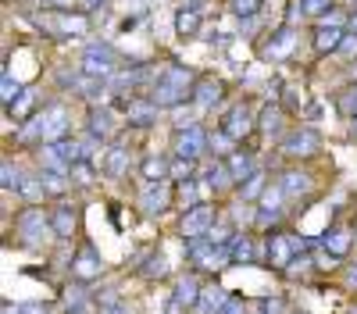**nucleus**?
Segmentation results:
<instances>
[{
  "mask_svg": "<svg viewBox=\"0 0 357 314\" xmlns=\"http://www.w3.org/2000/svg\"><path fill=\"white\" fill-rule=\"evenodd\" d=\"M193 86H197V79H193L190 68L168 65V68L161 72V79L151 86V97H154L161 107H178V104L193 100Z\"/></svg>",
  "mask_w": 357,
  "mask_h": 314,
  "instance_id": "nucleus-1",
  "label": "nucleus"
},
{
  "mask_svg": "<svg viewBox=\"0 0 357 314\" xmlns=\"http://www.w3.org/2000/svg\"><path fill=\"white\" fill-rule=\"evenodd\" d=\"M65 136H68V111L61 104L43 107L18 132V139H40V143H57V139H65Z\"/></svg>",
  "mask_w": 357,
  "mask_h": 314,
  "instance_id": "nucleus-2",
  "label": "nucleus"
},
{
  "mask_svg": "<svg viewBox=\"0 0 357 314\" xmlns=\"http://www.w3.org/2000/svg\"><path fill=\"white\" fill-rule=\"evenodd\" d=\"M172 147H175V157H190V161H197V157H204V150H207V132H204L197 122H186V125H178V129H175Z\"/></svg>",
  "mask_w": 357,
  "mask_h": 314,
  "instance_id": "nucleus-3",
  "label": "nucleus"
},
{
  "mask_svg": "<svg viewBox=\"0 0 357 314\" xmlns=\"http://www.w3.org/2000/svg\"><path fill=\"white\" fill-rule=\"evenodd\" d=\"M304 250H307V240H296V236H289V233H275L272 240H268V261L286 272L293 257H301Z\"/></svg>",
  "mask_w": 357,
  "mask_h": 314,
  "instance_id": "nucleus-4",
  "label": "nucleus"
},
{
  "mask_svg": "<svg viewBox=\"0 0 357 314\" xmlns=\"http://www.w3.org/2000/svg\"><path fill=\"white\" fill-rule=\"evenodd\" d=\"M211 225H215V207L211 204H193L183 211V221H178V233H183L186 240H197V236H207L211 233Z\"/></svg>",
  "mask_w": 357,
  "mask_h": 314,
  "instance_id": "nucleus-5",
  "label": "nucleus"
},
{
  "mask_svg": "<svg viewBox=\"0 0 357 314\" xmlns=\"http://www.w3.org/2000/svg\"><path fill=\"white\" fill-rule=\"evenodd\" d=\"M158 114H161V104L154 100V97H129L126 100V122H129V129H151V125H158Z\"/></svg>",
  "mask_w": 357,
  "mask_h": 314,
  "instance_id": "nucleus-6",
  "label": "nucleus"
},
{
  "mask_svg": "<svg viewBox=\"0 0 357 314\" xmlns=\"http://www.w3.org/2000/svg\"><path fill=\"white\" fill-rule=\"evenodd\" d=\"M168 204H172V186H168V179L146 182V189H143V196H139V211H143L146 218H158V214L168 211Z\"/></svg>",
  "mask_w": 357,
  "mask_h": 314,
  "instance_id": "nucleus-7",
  "label": "nucleus"
},
{
  "mask_svg": "<svg viewBox=\"0 0 357 314\" xmlns=\"http://www.w3.org/2000/svg\"><path fill=\"white\" fill-rule=\"evenodd\" d=\"M254 111L240 100V104H232L225 114H222V132H229L232 139H243L247 132H254Z\"/></svg>",
  "mask_w": 357,
  "mask_h": 314,
  "instance_id": "nucleus-8",
  "label": "nucleus"
},
{
  "mask_svg": "<svg viewBox=\"0 0 357 314\" xmlns=\"http://www.w3.org/2000/svg\"><path fill=\"white\" fill-rule=\"evenodd\" d=\"M47 221H50V214H47L43 207H29V211L18 214V236L25 240V246H36V243L43 240Z\"/></svg>",
  "mask_w": 357,
  "mask_h": 314,
  "instance_id": "nucleus-9",
  "label": "nucleus"
},
{
  "mask_svg": "<svg viewBox=\"0 0 357 314\" xmlns=\"http://www.w3.org/2000/svg\"><path fill=\"white\" fill-rule=\"evenodd\" d=\"M104 275V261H100V253L93 246H82L75 257H72V278L75 282H93Z\"/></svg>",
  "mask_w": 357,
  "mask_h": 314,
  "instance_id": "nucleus-10",
  "label": "nucleus"
},
{
  "mask_svg": "<svg viewBox=\"0 0 357 314\" xmlns=\"http://www.w3.org/2000/svg\"><path fill=\"white\" fill-rule=\"evenodd\" d=\"M293 47H296V29H293V25H279L275 33L264 40L261 54L272 57V61H279V57H289V54H293Z\"/></svg>",
  "mask_w": 357,
  "mask_h": 314,
  "instance_id": "nucleus-11",
  "label": "nucleus"
},
{
  "mask_svg": "<svg viewBox=\"0 0 357 314\" xmlns=\"http://www.w3.org/2000/svg\"><path fill=\"white\" fill-rule=\"evenodd\" d=\"M225 246H229V257H232L236 265H247V261H254V257H261V253H264V243H257V240H254V236H247V233H243V236L236 233Z\"/></svg>",
  "mask_w": 357,
  "mask_h": 314,
  "instance_id": "nucleus-12",
  "label": "nucleus"
},
{
  "mask_svg": "<svg viewBox=\"0 0 357 314\" xmlns=\"http://www.w3.org/2000/svg\"><path fill=\"white\" fill-rule=\"evenodd\" d=\"M318 150V136L311 129H293L286 139H282V154H301V157H311Z\"/></svg>",
  "mask_w": 357,
  "mask_h": 314,
  "instance_id": "nucleus-13",
  "label": "nucleus"
},
{
  "mask_svg": "<svg viewBox=\"0 0 357 314\" xmlns=\"http://www.w3.org/2000/svg\"><path fill=\"white\" fill-rule=\"evenodd\" d=\"M50 228H54V236L57 240H72L75 236V228H79V211L61 204V207H54L50 211Z\"/></svg>",
  "mask_w": 357,
  "mask_h": 314,
  "instance_id": "nucleus-14",
  "label": "nucleus"
},
{
  "mask_svg": "<svg viewBox=\"0 0 357 314\" xmlns=\"http://www.w3.org/2000/svg\"><path fill=\"white\" fill-rule=\"evenodd\" d=\"M114 125H118V118H114V111L107 104H93V107H89V132H93V136L111 139L118 132Z\"/></svg>",
  "mask_w": 357,
  "mask_h": 314,
  "instance_id": "nucleus-15",
  "label": "nucleus"
},
{
  "mask_svg": "<svg viewBox=\"0 0 357 314\" xmlns=\"http://www.w3.org/2000/svg\"><path fill=\"white\" fill-rule=\"evenodd\" d=\"M218 100H222V82H218V79H197V86H193V104H197V111H211Z\"/></svg>",
  "mask_w": 357,
  "mask_h": 314,
  "instance_id": "nucleus-16",
  "label": "nucleus"
},
{
  "mask_svg": "<svg viewBox=\"0 0 357 314\" xmlns=\"http://www.w3.org/2000/svg\"><path fill=\"white\" fill-rule=\"evenodd\" d=\"M100 168L107 171L111 179H122V175H126V168H129V150L122 147V143L107 147V150H104V157H100Z\"/></svg>",
  "mask_w": 357,
  "mask_h": 314,
  "instance_id": "nucleus-17",
  "label": "nucleus"
},
{
  "mask_svg": "<svg viewBox=\"0 0 357 314\" xmlns=\"http://www.w3.org/2000/svg\"><path fill=\"white\" fill-rule=\"evenodd\" d=\"M282 122H286V111L279 107V100H268L264 111H261V118H257V129L264 136H279L282 132Z\"/></svg>",
  "mask_w": 357,
  "mask_h": 314,
  "instance_id": "nucleus-18",
  "label": "nucleus"
},
{
  "mask_svg": "<svg viewBox=\"0 0 357 314\" xmlns=\"http://www.w3.org/2000/svg\"><path fill=\"white\" fill-rule=\"evenodd\" d=\"M282 193L286 196H311V189H314V182H311V175H304V171H286V175H282Z\"/></svg>",
  "mask_w": 357,
  "mask_h": 314,
  "instance_id": "nucleus-19",
  "label": "nucleus"
},
{
  "mask_svg": "<svg viewBox=\"0 0 357 314\" xmlns=\"http://www.w3.org/2000/svg\"><path fill=\"white\" fill-rule=\"evenodd\" d=\"M343 43V29H333V25H318L314 29V50L318 54H336Z\"/></svg>",
  "mask_w": 357,
  "mask_h": 314,
  "instance_id": "nucleus-20",
  "label": "nucleus"
},
{
  "mask_svg": "<svg viewBox=\"0 0 357 314\" xmlns=\"http://www.w3.org/2000/svg\"><path fill=\"white\" fill-rule=\"evenodd\" d=\"M225 164H229V171L236 175V186H240L243 179H250L254 171H257L254 154H247V150H236V154H229V157H225Z\"/></svg>",
  "mask_w": 357,
  "mask_h": 314,
  "instance_id": "nucleus-21",
  "label": "nucleus"
},
{
  "mask_svg": "<svg viewBox=\"0 0 357 314\" xmlns=\"http://www.w3.org/2000/svg\"><path fill=\"white\" fill-rule=\"evenodd\" d=\"M175 33L178 36H197L200 33V15H197L193 4H183L175 11Z\"/></svg>",
  "mask_w": 357,
  "mask_h": 314,
  "instance_id": "nucleus-22",
  "label": "nucleus"
},
{
  "mask_svg": "<svg viewBox=\"0 0 357 314\" xmlns=\"http://www.w3.org/2000/svg\"><path fill=\"white\" fill-rule=\"evenodd\" d=\"M350 243H354L350 228H333V233H325V240H321V246L329 250L333 257H347L350 253Z\"/></svg>",
  "mask_w": 357,
  "mask_h": 314,
  "instance_id": "nucleus-23",
  "label": "nucleus"
},
{
  "mask_svg": "<svg viewBox=\"0 0 357 314\" xmlns=\"http://www.w3.org/2000/svg\"><path fill=\"white\" fill-rule=\"evenodd\" d=\"M264 182H268V175L257 168L250 179H243L240 186H236V189H240V200H243V204H254V200H261V196H264V189H268Z\"/></svg>",
  "mask_w": 357,
  "mask_h": 314,
  "instance_id": "nucleus-24",
  "label": "nucleus"
},
{
  "mask_svg": "<svg viewBox=\"0 0 357 314\" xmlns=\"http://www.w3.org/2000/svg\"><path fill=\"white\" fill-rule=\"evenodd\" d=\"M33 111H36V93L29 90V86H22V93L8 104V114H15V122H25Z\"/></svg>",
  "mask_w": 357,
  "mask_h": 314,
  "instance_id": "nucleus-25",
  "label": "nucleus"
},
{
  "mask_svg": "<svg viewBox=\"0 0 357 314\" xmlns=\"http://www.w3.org/2000/svg\"><path fill=\"white\" fill-rule=\"evenodd\" d=\"M139 171H143V179H146V182H158V179H168V175H172V164H168L165 157L151 154V157H143Z\"/></svg>",
  "mask_w": 357,
  "mask_h": 314,
  "instance_id": "nucleus-26",
  "label": "nucleus"
},
{
  "mask_svg": "<svg viewBox=\"0 0 357 314\" xmlns=\"http://www.w3.org/2000/svg\"><path fill=\"white\" fill-rule=\"evenodd\" d=\"M200 300V282L190 275V278H178L175 282V304H183V307H197Z\"/></svg>",
  "mask_w": 357,
  "mask_h": 314,
  "instance_id": "nucleus-27",
  "label": "nucleus"
},
{
  "mask_svg": "<svg viewBox=\"0 0 357 314\" xmlns=\"http://www.w3.org/2000/svg\"><path fill=\"white\" fill-rule=\"evenodd\" d=\"M225 300H229V297H225V290H222V285H207V290H200V300H197V307H200L204 314H211V311L218 314V311L225 307Z\"/></svg>",
  "mask_w": 357,
  "mask_h": 314,
  "instance_id": "nucleus-28",
  "label": "nucleus"
},
{
  "mask_svg": "<svg viewBox=\"0 0 357 314\" xmlns=\"http://www.w3.org/2000/svg\"><path fill=\"white\" fill-rule=\"evenodd\" d=\"M40 182H43V189H47V196H65V189H68V175H61V171H40Z\"/></svg>",
  "mask_w": 357,
  "mask_h": 314,
  "instance_id": "nucleus-29",
  "label": "nucleus"
},
{
  "mask_svg": "<svg viewBox=\"0 0 357 314\" xmlns=\"http://www.w3.org/2000/svg\"><path fill=\"white\" fill-rule=\"evenodd\" d=\"M54 22H57V29H61V33H86L89 29V22L82 18V15H68V11H54Z\"/></svg>",
  "mask_w": 357,
  "mask_h": 314,
  "instance_id": "nucleus-30",
  "label": "nucleus"
},
{
  "mask_svg": "<svg viewBox=\"0 0 357 314\" xmlns=\"http://www.w3.org/2000/svg\"><path fill=\"white\" fill-rule=\"evenodd\" d=\"M261 8H264V0H232V15L240 22H247V25L261 15Z\"/></svg>",
  "mask_w": 357,
  "mask_h": 314,
  "instance_id": "nucleus-31",
  "label": "nucleus"
},
{
  "mask_svg": "<svg viewBox=\"0 0 357 314\" xmlns=\"http://www.w3.org/2000/svg\"><path fill=\"white\" fill-rule=\"evenodd\" d=\"M89 164H93V161H75V164H72V171H68V179H75L79 186H93L97 171L89 168Z\"/></svg>",
  "mask_w": 357,
  "mask_h": 314,
  "instance_id": "nucleus-32",
  "label": "nucleus"
},
{
  "mask_svg": "<svg viewBox=\"0 0 357 314\" xmlns=\"http://www.w3.org/2000/svg\"><path fill=\"white\" fill-rule=\"evenodd\" d=\"M18 193L29 200V204H36V200H43V196H47V189H43V182H40V179H25V182L18 186Z\"/></svg>",
  "mask_w": 357,
  "mask_h": 314,
  "instance_id": "nucleus-33",
  "label": "nucleus"
},
{
  "mask_svg": "<svg viewBox=\"0 0 357 314\" xmlns=\"http://www.w3.org/2000/svg\"><path fill=\"white\" fill-rule=\"evenodd\" d=\"M139 272H143L146 278H165V275H168V261H165V257H161V253H154V257H151V261H146V265L139 268Z\"/></svg>",
  "mask_w": 357,
  "mask_h": 314,
  "instance_id": "nucleus-34",
  "label": "nucleus"
},
{
  "mask_svg": "<svg viewBox=\"0 0 357 314\" xmlns=\"http://www.w3.org/2000/svg\"><path fill=\"white\" fill-rule=\"evenodd\" d=\"M193 164H197V161H190V157H175V161H172V179H175V182H186V179L193 175Z\"/></svg>",
  "mask_w": 357,
  "mask_h": 314,
  "instance_id": "nucleus-35",
  "label": "nucleus"
},
{
  "mask_svg": "<svg viewBox=\"0 0 357 314\" xmlns=\"http://www.w3.org/2000/svg\"><path fill=\"white\" fill-rule=\"evenodd\" d=\"M18 93H22V86H18V82H15V79L4 72V75H0V97H4V107H8V104H11Z\"/></svg>",
  "mask_w": 357,
  "mask_h": 314,
  "instance_id": "nucleus-36",
  "label": "nucleus"
},
{
  "mask_svg": "<svg viewBox=\"0 0 357 314\" xmlns=\"http://www.w3.org/2000/svg\"><path fill=\"white\" fill-rule=\"evenodd\" d=\"M279 311H282V300H275V297H264V300L250 304V314H279Z\"/></svg>",
  "mask_w": 357,
  "mask_h": 314,
  "instance_id": "nucleus-37",
  "label": "nucleus"
},
{
  "mask_svg": "<svg viewBox=\"0 0 357 314\" xmlns=\"http://www.w3.org/2000/svg\"><path fill=\"white\" fill-rule=\"evenodd\" d=\"M347 22H350V15H343L340 8H329V11L318 18V25H333V29H343Z\"/></svg>",
  "mask_w": 357,
  "mask_h": 314,
  "instance_id": "nucleus-38",
  "label": "nucleus"
},
{
  "mask_svg": "<svg viewBox=\"0 0 357 314\" xmlns=\"http://www.w3.org/2000/svg\"><path fill=\"white\" fill-rule=\"evenodd\" d=\"M336 54L347 57V61H357V33H343V43H340Z\"/></svg>",
  "mask_w": 357,
  "mask_h": 314,
  "instance_id": "nucleus-39",
  "label": "nucleus"
},
{
  "mask_svg": "<svg viewBox=\"0 0 357 314\" xmlns=\"http://www.w3.org/2000/svg\"><path fill=\"white\" fill-rule=\"evenodd\" d=\"M301 8H304V15H314V18H321L325 11L333 8V0H301Z\"/></svg>",
  "mask_w": 357,
  "mask_h": 314,
  "instance_id": "nucleus-40",
  "label": "nucleus"
},
{
  "mask_svg": "<svg viewBox=\"0 0 357 314\" xmlns=\"http://www.w3.org/2000/svg\"><path fill=\"white\" fill-rule=\"evenodd\" d=\"M0 179H4V189H18V186H22V182H18V171H15L11 161L0 164Z\"/></svg>",
  "mask_w": 357,
  "mask_h": 314,
  "instance_id": "nucleus-41",
  "label": "nucleus"
},
{
  "mask_svg": "<svg viewBox=\"0 0 357 314\" xmlns=\"http://www.w3.org/2000/svg\"><path fill=\"white\" fill-rule=\"evenodd\" d=\"M307 272H311V257H293L289 268H286V275H293V278H301V275H307Z\"/></svg>",
  "mask_w": 357,
  "mask_h": 314,
  "instance_id": "nucleus-42",
  "label": "nucleus"
},
{
  "mask_svg": "<svg viewBox=\"0 0 357 314\" xmlns=\"http://www.w3.org/2000/svg\"><path fill=\"white\" fill-rule=\"evenodd\" d=\"M218 314H250V304H247V300H240V297H229V300H225V307H222Z\"/></svg>",
  "mask_w": 357,
  "mask_h": 314,
  "instance_id": "nucleus-43",
  "label": "nucleus"
},
{
  "mask_svg": "<svg viewBox=\"0 0 357 314\" xmlns=\"http://www.w3.org/2000/svg\"><path fill=\"white\" fill-rule=\"evenodd\" d=\"M197 186H200V182H183V193H178V200H183L186 207L200 204V193H197Z\"/></svg>",
  "mask_w": 357,
  "mask_h": 314,
  "instance_id": "nucleus-44",
  "label": "nucleus"
},
{
  "mask_svg": "<svg viewBox=\"0 0 357 314\" xmlns=\"http://www.w3.org/2000/svg\"><path fill=\"white\" fill-rule=\"evenodd\" d=\"M282 196H286V193H282V186H272V189H264V196H261V204L275 211V207L282 204Z\"/></svg>",
  "mask_w": 357,
  "mask_h": 314,
  "instance_id": "nucleus-45",
  "label": "nucleus"
},
{
  "mask_svg": "<svg viewBox=\"0 0 357 314\" xmlns=\"http://www.w3.org/2000/svg\"><path fill=\"white\" fill-rule=\"evenodd\" d=\"M340 111L354 118V114H357V90H350V93H343V97H340Z\"/></svg>",
  "mask_w": 357,
  "mask_h": 314,
  "instance_id": "nucleus-46",
  "label": "nucleus"
},
{
  "mask_svg": "<svg viewBox=\"0 0 357 314\" xmlns=\"http://www.w3.org/2000/svg\"><path fill=\"white\" fill-rule=\"evenodd\" d=\"M282 97H286V104H289L293 111H296V107H304V90H296V86H286V93H282Z\"/></svg>",
  "mask_w": 357,
  "mask_h": 314,
  "instance_id": "nucleus-47",
  "label": "nucleus"
},
{
  "mask_svg": "<svg viewBox=\"0 0 357 314\" xmlns=\"http://www.w3.org/2000/svg\"><path fill=\"white\" fill-rule=\"evenodd\" d=\"M86 54H97V57H107V61H118V54H114L107 43H89V47H86Z\"/></svg>",
  "mask_w": 357,
  "mask_h": 314,
  "instance_id": "nucleus-48",
  "label": "nucleus"
},
{
  "mask_svg": "<svg viewBox=\"0 0 357 314\" xmlns=\"http://www.w3.org/2000/svg\"><path fill=\"white\" fill-rule=\"evenodd\" d=\"M275 225H279V214H275V211H261L257 228H264V233H268V228H275Z\"/></svg>",
  "mask_w": 357,
  "mask_h": 314,
  "instance_id": "nucleus-49",
  "label": "nucleus"
},
{
  "mask_svg": "<svg viewBox=\"0 0 357 314\" xmlns=\"http://www.w3.org/2000/svg\"><path fill=\"white\" fill-rule=\"evenodd\" d=\"M18 314H47V307H43V304H22Z\"/></svg>",
  "mask_w": 357,
  "mask_h": 314,
  "instance_id": "nucleus-50",
  "label": "nucleus"
},
{
  "mask_svg": "<svg viewBox=\"0 0 357 314\" xmlns=\"http://www.w3.org/2000/svg\"><path fill=\"white\" fill-rule=\"evenodd\" d=\"M47 4H50L54 11H65V8H72V4H75V0H47Z\"/></svg>",
  "mask_w": 357,
  "mask_h": 314,
  "instance_id": "nucleus-51",
  "label": "nucleus"
},
{
  "mask_svg": "<svg viewBox=\"0 0 357 314\" xmlns=\"http://www.w3.org/2000/svg\"><path fill=\"white\" fill-rule=\"evenodd\" d=\"M100 4H107V0H82V8H89V11H93V8H100Z\"/></svg>",
  "mask_w": 357,
  "mask_h": 314,
  "instance_id": "nucleus-52",
  "label": "nucleus"
},
{
  "mask_svg": "<svg viewBox=\"0 0 357 314\" xmlns=\"http://www.w3.org/2000/svg\"><path fill=\"white\" fill-rule=\"evenodd\" d=\"M347 278H350V285H357V265L350 268V275H347Z\"/></svg>",
  "mask_w": 357,
  "mask_h": 314,
  "instance_id": "nucleus-53",
  "label": "nucleus"
},
{
  "mask_svg": "<svg viewBox=\"0 0 357 314\" xmlns=\"http://www.w3.org/2000/svg\"><path fill=\"white\" fill-rule=\"evenodd\" d=\"M350 33H357V11L350 15Z\"/></svg>",
  "mask_w": 357,
  "mask_h": 314,
  "instance_id": "nucleus-54",
  "label": "nucleus"
},
{
  "mask_svg": "<svg viewBox=\"0 0 357 314\" xmlns=\"http://www.w3.org/2000/svg\"><path fill=\"white\" fill-rule=\"evenodd\" d=\"M350 132L357 136V114H354V118H350Z\"/></svg>",
  "mask_w": 357,
  "mask_h": 314,
  "instance_id": "nucleus-55",
  "label": "nucleus"
},
{
  "mask_svg": "<svg viewBox=\"0 0 357 314\" xmlns=\"http://www.w3.org/2000/svg\"><path fill=\"white\" fill-rule=\"evenodd\" d=\"M350 75H354V82H357V61H354V72H350Z\"/></svg>",
  "mask_w": 357,
  "mask_h": 314,
  "instance_id": "nucleus-56",
  "label": "nucleus"
},
{
  "mask_svg": "<svg viewBox=\"0 0 357 314\" xmlns=\"http://www.w3.org/2000/svg\"><path fill=\"white\" fill-rule=\"evenodd\" d=\"M354 8H357V0H354Z\"/></svg>",
  "mask_w": 357,
  "mask_h": 314,
  "instance_id": "nucleus-57",
  "label": "nucleus"
},
{
  "mask_svg": "<svg viewBox=\"0 0 357 314\" xmlns=\"http://www.w3.org/2000/svg\"><path fill=\"white\" fill-rule=\"evenodd\" d=\"M354 314H357V311H354Z\"/></svg>",
  "mask_w": 357,
  "mask_h": 314,
  "instance_id": "nucleus-58",
  "label": "nucleus"
}]
</instances>
